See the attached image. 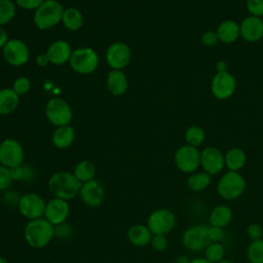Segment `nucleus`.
I'll use <instances>...</instances> for the list:
<instances>
[{
    "mask_svg": "<svg viewBox=\"0 0 263 263\" xmlns=\"http://www.w3.org/2000/svg\"><path fill=\"white\" fill-rule=\"evenodd\" d=\"M240 36L248 42L259 41L263 37V21L260 17L250 15L239 25Z\"/></svg>",
    "mask_w": 263,
    "mask_h": 263,
    "instance_id": "nucleus-19",
    "label": "nucleus"
},
{
    "mask_svg": "<svg viewBox=\"0 0 263 263\" xmlns=\"http://www.w3.org/2000/svg\"><path fill=\"white\" fill-rule=\"evenodd\" d=\"M20 198H21V196L14 191H6L4 193V201L8 204H13V205L17 206Z\"/></svg>",
    "mask_w": 263,
    "mask_h": 263,
    "instance_id": "nucleus-44",
    "label": "nucleus"
},
{
    "mask_svg": "<svg viewBox=\"0 0 263 263\" xmlns=\"http://www.w3.org/2000/svg\"><path fill=\"white\" fill-rule=\"evenodd\" d=\"M75 129L71 125L55 127L51 135L52 145L58 149H67L74 143Z\"/></svg>",
    "mask_w": 263,
    "mask_h": 263,
    "instance_id": "nucleus-22",
    "label": "nucleus"
},
{
    "mask_svg": "<svg viewBox=\"0 0 263 263\" xmlns=\"http://www.w3.org/2000/svg\"><path fill=\"white\" fill-rule=\"evenodd\" d=\"M97 167L95 163L90 160H80L77 162L74 166L73 174L78 179V181L82 184L85 182H88L90 180H93L96 177Z\"/></svg>",
    "mask_w": 263,
    "mask_h": 263,
    "instance_id": "nucleus-28",
    "label": "nucleus"
},
{
    "mask_svg": "<svg viewBox=\"0 0 263 263\" xmlns=\"http://www.w3.org/2000/svg\"><path fill=\"white\" fill-rule=\"evenodd\" d=\"M15 5L25 10H36L44 0H13Z\"/></svg>",
    "mask_w": 263,
    "mask_h": 263,
    "instance_id": "nucleus-42",
    "label": "nucleus"
},
{
    "mask_svg": "<svg viewBox=\"0 0 263 263\" xmlns=\"http://www.w3.org/2000/svg\"><path fill=\"white\" fill-rule=\"evenodd\" d=\"M200 165L209 175L219 174L225 165V156L216 147H206L200 152Z\"/></svg>",
    "mask_w": 263,
    "mask_h": 263,
    "instance_id": "nucleus-17",
    "label": "nucleus"
},
{
    "mask_svg": "<svg viewBox=\"0 0 263 263\" xmlns=\"http://www.w3.org/2000/svg\"><path fill=\"white\" fill-rule=\"evenodd\" d=\"M232 218H233L232 210L228 205L219 204L211 211L209 221L211 226L224 228L230 224V222L232 221Z\"/></svg>",
    "mask_w": 263,
    "mask_h": 263,
    "instance_id": "nucleus-25",
    "label": "nucleus"
},
{
    "mask_svg": "<svg viewBox=\"0 0 263 263\" xmlns=\"http://www.w3.org/2000/svg\"><path fill=\"white\" fill-rule=\"evenodd\" d=\"M225 236V232L223 228L216 226H209L208 228V238L210 242H220L223 240Z\"/></svg>",
    "mask_w": 263,
    "mask_h": 263,
    "instance_id": "nucleus-40",
    "label": "nucleus"
},
{
    "mask_svg": "<svg viewBox=\"0 0 263 263\" xmlns=\"http://www.w3.org/2000/svg\"><path fill=\"white\" fill-rule=\"evenodd\" d=\"M209 226L204 224H196L188 227L182 236L183 246L190 252H199L210 243L208 238Z\"/></svg>",
    "mask_w": 263,
    "mask_h": 263,
    "instance_id": "nucleus-12",
    "label": "nucleus"
},
{
    "mask_svg": "<svg viewBox=\"0 0 263 263\" xmlns=\"http://www.w3.org/2000/svg\"><path fill=\"white\" fill-rule=\"evenodd\" d=\"M218 263H233L232 261H229V260H222V261H220V262H218Z\"/></svg>",
    "mask_w": 263,
    "mask_h": 263,
    "instance_id": "nucleus-51",
    "label": "nucleus"
},
{
    "mask_svg": "<svg viewBox=\"0 0 263 263\" xmlns=\"http://www.w3.org/2000/svg\"><path fill=\"white\" fill-rule=\"evenodd\" d=\"M216 34L219 41L232 43L240 36L239 25L232 20H226L218 26Z\"/></svg>",
    "mask_w": 263,
    "mask_h": 263,
    "instance_id": "nucleus-23",
    "label": "nucleus"
},
{
    "mask_svg": "<svg viewBox=\"0 0 263 263\" xmlns=\"http://www.w3.org/2000/svg\"><path fill=\"white\" fill-rule=\"evenodd\" d=\"M62 24L68 31L76 32L83 26V14L76 7L65 8L62 17Z\"/></svg>",
    "mask_w": 263,
    "mask_h": 263,
    "instance_id": "nucleus-26",
    "label": "nucleus"
},
{
    "mask_svg": "<svg viewBox=\"0 0 263 263\" xmlns=\"http://www.w3.org/2000/svg\"><path fill=\"white\" fill-rule=\"evenodd\" d=\"M45 116L49 123L55 127L70 124L73 111L69 103L63 98H51L45 105Z\"/></svg>",
    "mask_w": 263,
    "mask_h": 263,
    "instance_id": "nucleus-5",
    "label": "nucleus"
},
{
    "mask_svg": "<svg viewBox=\"0 0 263 263\" xmlns=\"http://www.w3.org/2000/svg\"><path fill=\"white\" fill-rule=\"evenodd\" d=\"M7 41H8V34L5 31V29L0 26V49L1 50L4 47V45L6 44Z\"/></svg>",
    "mask_w": 263,
    "mask_h": 263,
    "instance_id": "nucleus-46",
    "label": "nucleus"
},
{
    "mask_svg": "<svg viewBox=\"0 0 263 263\" xmlns=\"http://www.w3.org/2000/svg\"><path fill=\"white\" fill-rule=\"evenodd\" d=\"M16 5L12 0H0V26L9 24L15 16Z\"/></svg>",
    "mask_w": 263,
    "mask_h": 263,
    "instance_id": "nucleus-30",
    "label": "nucleus"
},
{
    "mask_svg": "<svg viewBox=\"0 0 263 263\" xmlns=\"http://www.w3.org/2000/svg\"><path fill=\"white\" fill-rule=\"evenodd\" d=\"M218 37L216 32L213 31H206L201 35V43L205 46H213L217 43Z\"/></svg>",
    "mask_w": 263,
    "mask_h": 263,
    "instance_id": "nucleus-43",
    "label": "nucleus"
},
{
    "mask_svg": "<svg viewBox=\"0 0 263 263\" xmlns=\"http://www.w3.org/2000/svg\"><path fill=\"white\" fill-rule=\"evenodd\" d=\"M47 186L53 197L69 201L79 195L81 183L73 173L61 171L53 173L49 177Z\"/></svg>",
    "mask_w": 263,
    "mask_h": 263,
    "instance_id": "nucleus-1",
    "label": "nucleus"
},
{
    "mask_svg": "<svg viewBox=\"0 0 263 263\" xmlns=\"http://www.w3.org/2000/svg\"><path fill=\"white\" fill-rule=\"evenodd\" d=\"M11 88L21 97L26 95L27 92H29V90L31 89V81L28 77L26 76H20L17 77L13 83Z\"/></svg>",
    "mask_w": 263,
    "mask_h": 263,
    "instance_id": "nucleus-35",
    "label": "nucleus"
},
{
    "mask_svg": "<svg viewBox=\"0 0 263 263\" xmlns=\"http://www.w3.org/2000/svg\"><path fill=\"white\" fill-rule=\"evenodd\" d=\"M100 63L97 51L90 47L82 46L73 50L69 64L71 69L80 75H89L93 73Z\"/></svg>",
    "mask_w": 263,
    "mask_h": 263,
    "instance_id": "nucleus-4",
    "label": "nucleus"
},
{
    "mask_svg": "<svg viewBox=\"0 0 263 263\" xmlns=\"http://www.w3.org/2000/svg\"><path fill=\"white\" fill-rule=\"evenodd\" d=\"M246 189L245 178L238 172L225 173L218 182L217 191L226 200H234L241 196Z\"/></svg>",
    "mask_w": 263,
    "mask_h": 263,
    "instance_id": "nucleus-6",
    "label": "nucleus"
},
{
    "mask_svg": "<svg viewBox=\"0 0 263 263\" xmlns=\"http://www.w3.org/2000/svg\"><path fill=\"white\" fill-rule=\"evenodd\" d=\"M64 6L58 0H44L34 11L33 22L37 29L41 31L49 30L62 23Z\"/></svg>",
    "mask_w": 263,
    "mask_h": 263,
    "instance_id": "nucleus-3",
    "label": "nucleus"
},
{
    "mask_svg": "<svg viewBox=\"0 0 263 263\" xmlns=\"http://www.w3.org/2000/svg\"><path fill=\"white\" fill-rule=\"evenodd\" d=\"M147 226L152 234L166 235L176 226V216L168 209H156L149 214L147 218Z\"/></svg>",
    "mask_w": 263,
    "mask_h": 263,
    "instance_id": "nucleus-7",
    "label": "nucleus"
},
{
    "mask_svg": "<svg viewBox=\"0 0 263 263\" xmlns=\"http://www.w3.org/2000/svg\"><path fill=\"white\" fill-rule=\"evenodd\" d=\"M70 205L69 201L52 197L50 200L46 202L45 212H44V218L53 226L59 225L61 223L67 222L69 216H70Z\"/></svg>",
    "mask_w": 263,
    "mask_h": 263,
    "instance_id": "nucleus-15",
    "label": "nucleus"
},
{
    "mask_svg": "<svg viewBox=\"0 0 263 263\" xmlns=\"http://www.w3.org/2000/svg\"><path fill=\"white\" fill-rule=\"evenodd\" d=\"M79 197L85 205L89 208H97L104 201L105 188L99 180H90L81 184Z\"/></svg>",
    "mask_w": 263,
    "mask_h": 263,
    "instance_id": "nucleus-14",
    "label": "nucleus"
},
{
    "mask_svg": "<svg viewBox=\"0 0 263 263\" xmlns=\"http://www.w3.org/2000/svg\"><path fill=\"white\" fill-rule=\"evenodd\" d=\"M20 104V96L11 88L0 89V115H9L16 110Z\"/></svg>",
    "mask_w": 263,
    "mask_h": 263,
    "instance_id": "nucleus-24",
    "label": "nucleus"
},
{
    "mask_svg": "<svg viewBox=\"0 0 263 263\" xmlns=\"http://www.w3.org/2000/svg\"><path fill=\"white\" fill-rule=\"evenodd\" d=\"M236 87V81L234 77L228 72L217 73L212 79L211 89L215 98L219 100H226L230 98Z\"/></svg>",
    "mask_w": 263,
    "mask_h": 263,
    "instance_id": "nucleus-16",
    "label": "nucleus"
},
{
    "mask_svg": "<svg viewBox=\"0 0 263 263\" xmlns=\"http://www.w3.org/2000/svg\"><path fill=\"white\" fill-rule=\"evenodd\" d=\"M4 61L12 67H21L26 65L30 59V49L26 42L18 38L8 39L2 48Z\"/></svg>",
    "mask_w": 263,
    "mask_h": 263,
    "instance_id": "nucleus-9",
    "label": "nucleus"
},
{
    "mask_svg": "<svg viewBox=\"0 0 263 263\" xmlns=\"http://www.w3.org/2000/svg\"><path fill=\"white\" fill-rule=\"evenodd\" d=\"M36 65L40 68H43V67H46L49 63V60L47 58V54L46 53H39L37 57H36Z\"/></svg>",
    "mask_w": 263,
    "mask_h": 263,
    "instance_id": "nucleus-45",
    "label": "nucleus"
},
{
    "mask_svg": "<svg viewBox=\"0 0 263 263\" xmlns=\"http://www.w3.org/2000/svg\"><path fill=\"white\" fill-rule=\"evenodd\" d=\"M247 257L251 263H263V238L251 241L247 249Z\"/></svg>",
    "mask_w": 263,
    "mask_h": 263,
    "instance_id": "nucleus-31",
    "label": "nucleus"
},
{
    "mask_svg": "<svg viewBox=\"0 0 263 263\" xmlns=\"http://www.w3.org/2000/svg\"><path fill=\"white\" fill-rule=\"evenodd\" d=\"M126 236L128 241L135 247H145L150 245L153 234L147 225L135 224L127 229Z\"/></svg>",
    "mask_w": 263,
    "mask_h": 263,
    "instance_id": "nucleus-21",
    "label": "nucleus"
},
{
    "mask_svg": "<svg viewBox=\"0 0 263 263\" xmlns=\"http://www.w3.org/2000/svg\"><path fill=\"white\" fill-rule=\"evenodd\" d=\"M211 184V175L203 173H193L187 179V185L192 191H202Z\"/></svg>",
    "mask_w": 263,
    "mask_h": 263,
    "instance_id": "nucleus-29",
    "label": "nucleus"
},
{
    "mask_svg": "<svg viewBox=\"0 0 263 263\" xmlns=\"http://www.w3.org/2000/svg\"><path fill=\"white\" fill-rule=\"evenodd\" d=\"M54 237L53 225L44 217L30 220L24 228V238L29 247L33 249H43L49 245Z\"/></svg>",
    "mask_w": 263,
    "mask_h": 263,
    "instance_id": "nucleus-2",
    "label": "nucleus"
},
{
    "mask_svg": "<svg viewBox=\"0 0 263 263\" xmlns=\"http://www.w3.org/2000/svg\"><path fill=\"white\" fill-rule=\"evenodd\" d=\"M106 85L111 95L119 97L126 92L128 88V80L122 70H111L107 74Z\"/></svg>",
    "mask_w": 263,
    "mask_h": 263,
    "instance_id": "nucleus-20",
    "label": "nucleus"
},
{
    "mask_svg": "<svg viewBox=\"0 0 263 263\" xmlns=\"http://www.w3.org/2000/svg\"><path fill=\"white\" fill-rule=\"evenodd\" d=\"M46 201L44 198L35 192H29L21 195L17 203L18 212L23 217L30 220H35L44 217Z\"/></svg>",
    "mask_w": 263,
    "mask_h": 263,
    "instance_id": "nucleus-8",
    "label": "nucleus"
},
{
    "mask_svg": "<svg viewBox=\"0 0 263 263\" xmlns=\"http://www.w3.org/2000/svg\"><path fill=\"white\" fill-rule=\"evenodd\" d=\"M13 182L10 168L0 163V191H6L9 189Z\"/></svg>",
    "mask_w": 263,
    "mask_h": 263,
    "instance_id": "nucleus-36",
    "label": "nucleus"
},
{
    "mask_svg": "<svg viewBox=\"0 0 263 263\" xmlns=\"http://www.w3.org/2000/svg\"><path fill=\"white\" fill-rule=\"evenodd\" d=\"M174 160L181 172L193 173L200 165V152L196 147L184 145L176 151Z\"/></svg>",
    "mask_w": 263,
    "mask_h": 263,
    "instance_id": "nucleus-13",
    "label": "nucleus"
},
{
    "mask_svg": "<svg viewBox=\"0 0 263 263\" xmlns=\"http://www.w3.org/2000/svg\"><path fill=\"white\" fill-rule=\"evenodd\" d=\"M0 263H9V262H8L7 259H5L4 257H1V256H0Z\"/></svg>",
    "mask_w": 263,
    "mask_h": 263,
    "instance_id": "nucleus-50",
    "label": "nucleus"
},
{
    "mask_svg": "<svg viewBox=\"0 0 263 263\" xmlns=\"http://www.w3.org/2000/svg\"><path fill=\"white\" fill-rule=\"evenodd\" d=\"M225 156V165L229 171L238 172L247 162V155L240 148L234 147L227 151Z\"/></svg>",
    "mask_w": 263,
    "mask_h": 263,
    "instance_id": "nucleus-27",
    "label": "nucleus"
},
{
    "mask_svg": "<svg viewBox=\"0 0 263 263\" xmlns=\"http://www.w3.org/2000/svg\"><path fill=\"white\" fill-rule=\"evenodd\" d=\"M247 235L251 240L261 239L263 236V228L257 223H251L247 227Z\"/></svg>",
    "mask_w": 263,
    "mask_h": 263,
    "instance_id": "nucleus-41",
    "label": "nucleus"
},
{
    "mask_svg": "<svg viewBox=\"0 0 263 263\" xmlns=\"http://www.w3.org/2000/svg\"><path fill=\"white\" fill-rule=\"evenodd\" d=\"M189 263H212V262H210L205 257H199V258H195V259L190 260Z\"/></svg>",
    "mask_w": 263,
    "mask_h": 263,
    "instance_id": "nucleus-48",
    "label": "nucleus"
},
{
    "mask_svg": "<svg viewBox=\"0 0 263 263\" xmlns=\"http://www.w3.org/2000/svg\"><path fill=\"white\" fill-rule=\"evenodd\" d=\"M216 69H217V73L227 72L228 65H227V63L224 62V61H219V62L216 64Z\"/></svg>",
    "mask_w": 263,
    "mask_h": 263,
    "instance_id": "nucleus-47",
    "label": "nucleus"
},
{
    "mask_svg": "<svg viewBox=\"0 0 263 263\" xmlns=\"http://www.w3.org/2000/svg\"><path fill=\"white\" fill-rule=\"evenodd\" d=\"M150 245L154 251L163 252L166 250L168 246V240L165 235L163 234H153Z\"/></svg>",
    "mask_w": 263,
    "mask_h": 263,
    "instance_id": "nucleus-38",
    "label": "nucleus"
},
{
    "mask_svg": "<svg viewBox=\"0 0 263 263\" xmlns=\"http://www.w3.org/2000/svg\"><path fill=\"white\" fill-rule=\"evenodd\" d=\"M25 152L22 144L12 138L0 142V163L8 168L23 164Z\"/></svg>",
    "mask_w": 263,
    "mask_h": 263,
    "instance_id": "nucleus-10",
    "label": "nucleus"
},
{
    "mask_svg": "<svg viewBox=\"0 0 263 263\" xmlns=\"http://www.w3.org/2000/svg\"><path fill=\"white\" fill-rule=\"evenodd\" d=\"M53 230H54V236L62 238V239L70 238L73 234V228L67 222H64V223L53 226Z\"/></svg>",
    "mask_w": 263,
    "mask_h": 263,
    "instance_id": "nucleus-37",
    "label": "nucleus"
},
{
    "mask_svg": "<svg viewBox=\"0 0 263 263\" xmlns=\"http://www.w3.org/2000/svg\"><path fill=\"white\" fill-rule=\"evenodd\" d=\"M107 65L112 70H122L132 60V49L129 45L122 41L111 43L105 53Z\"/></svg>",
    "mask_w": 263,
    "mask_h": 263,
    "instance_id": "nucleus-11",
    "label": "nucleus"
},
{
    "mask_svg": "<svg viewBox=\"0 0 263 263\" xmlns=\"http://www.w3.org/2000/svg\"><path fill=\"white\" fill-rule=\"evenodd\" d=\"M225 249L220 242H210L204 249V257L212 263H218L223 260Z\"/></svg>",
    "mask_w": 263,
    "mask_h": 263,
    "instance_id": "nucleus-32",
    "label": "nucleus"
},
{
    "mask_svg": "<svg viewBox=\"0 0 263 263\" xmlns=\"http://www.w3.org/2000/svg\"><path fill=\"white\" fill-rule=\"evenodd\" d=\"M204 130L197 125H192L187 128L185 133V140L188 143V145L193 146V147H198L201 145V143L204 140Z\"/></svg>",
    "mask_w": 263,
    "mask_h": 263,
    "instance_id": "nucleus-33",
    "label": "nucleus"
},
{
    "mask_svg": "<svg viewBox=\"0 0 263 263\" xmlns=\"http://www.w3.org/2000/svg\"><path fill=\"white\" fill-rule=\"evenodd\" d=\"M11 176L13 181H24L30 182L35 178V171L31 166L26 165H18L13 168H10Z\"/></svg>",
    "mask_w": 263,
    "mask_h": 263,
    "instance_id": "nucleus-34",
    "label": "nucleus"
},
{
    "mask_svg": "<svg viewBox=\"0 0 263 263\" xmlns=\"http://www.w3.org/2000/svg\"><path fill=\"white\" fill-rule=\"evenodd\" d=\"M189 262H190V259L187 256H184V255L179 256L177 258V261H176V263H189Z\"/></svg>",
    "mask_w": 263,
    "mask_h": 263,
    "instance_id": "nucleus-49",
    "label": "nucleus"
},
{
    "mask_svg": "<svg viewBox=\"0 0 263 263\" xmlns=\"http://www.w3.org/2000/svg\"><path fill=\"white\" fill-rule=\"evenodd\" d=\"M73 49L66 40H55L47 48L46 54L49 63L54 66H62L69 63Z\"/></svg>",
    "mask_w": 263,
    "mask_h": 263,
    "instance_id": "nucleus-18",
    "label": "nucleus"
},
{
    "mask_svg": "<svg viewBox=\"0 0 263 263\" xmlns=\"http://www.w3.org/2000/svg\"><path fill=\"white\" fill-rule=\"evenodd\" d=\"M247 9L253 16H263V0H247Z\"/></svg>",
    "mask_w": 263,
    "mask_h": 263,
    "instance_id": "nucleus-39",
    "label": "nucleus"
}]
</instances>
